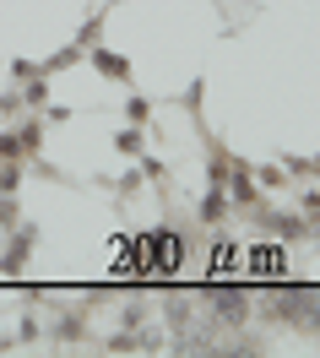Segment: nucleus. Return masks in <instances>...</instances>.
<instances>
[{
	"label": "nucleus",
	"instance_id": "nucleus-1",
	"mask_svg": "<svg viewBox=\"0 0 320 358\" xmlns=\"http://www.w3.org/2000/svg\"><path fill=\"white\" fill-rule=\"evenodd\" d=\"M282 271H288V261H282V250H277V245L250 250V277H282Z\"/></svg>",
	"mask_w": 320,
	"mask_h": 358
},
{
	"label": "nucleus",
	"instance_id": "nucleus-2",
	"mask_svg": "<svg viewBox=\"0 0 320 358\" xmlns=\"http://www.w3.org/2000/svg\"><path fill=\"white\" fill-rule=\"evenodd\" d=\"M228 266H233V250L217 245V250H212V271H228Z\"/></svg>",
	"mask_w": 320,
	"mask_h": 358
}]
</instances>
